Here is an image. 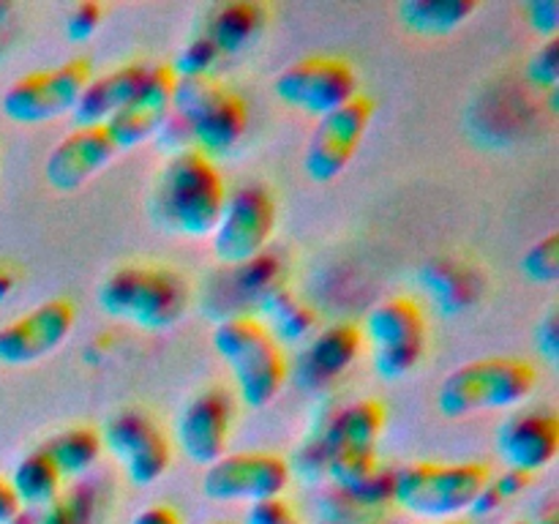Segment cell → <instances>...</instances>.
Segmentation results:
<instances>
[{
  "label": "cell",
  "mask_w": 559,
  "mask_h": 524,
  "mask_svg": "<svg viewBox=\"0 0 559 524\" xmlns=\"http://www.w3.org/2000/svg\"><path fill=\"white\" fill-rule=\"evenodd\" d=\"M533 366L516 358H484L453 369L437 391V407L445 418H467L484 409H513L535 391Z\"/></svg>",
  "instance_id": "cell-7"
},
{
  "label": "cell",
  "mask_w": 559,
  "mask_h": 524,
  "mask_svg": "<svg viewBox=\"0 0 559 524\" xmlns=\"http://www.w3.org/2000/svg\"><path fill=\"white\" fill-rule=\"evenodd\" d=\"M41 448L49 456V462L58 467V473L66 478H80L85 475L93 464L102 456V437L98 431L87 429V426H71V429L58 431L49 437Z\"/></svg>",
  "instance_id": "cell-24"
},
{
  "label": "cell",
  "mask_w": 559,
  "mask_h": 524,
  "mask_svg": "<svg viewBox=\"0 0 559 524\" xmlns=\"http://www.w3.org/2000/svg\"><path fill=\"white\" fill-rule=\"evenodd\" d=\"M262 27H265V9L260 3H224L211 11L200 36H205L216 52L227 58L254 44Z\"/></svg>",
  "instance_id": "cell-22"
},
{
  "label": "cell",
  "mask_w": 559,
  "mask_h": 524,
  "mask_svg": "<svg viewBox=\"0 0 559 524\" xmlns=\"http://www.w3.org/2000/svg\"><path fill=\"white\" fill-rule=\"evenodd\" d=\"M233 426V393L224 388H207L180 409L178 424H175V442L191 464L205 469L227 453Z\"/></svg>",
  "instance_id": "cell-15"
},
{
  "label": "cell",
  "mask_w": 559,
  "mask_h": 524,
  "mask_svg": "<svg viewBox=\"0 0 559 524\" xmlns=\"http://www.w3.org/2000/svg\"><path fill=\"white\" fill-rule=\"evenodd\" d=\"M385 429V407L377 398H358L331 418L322 431L320 467L333 489L347 495H388L382 489L377 445Z\"/></svg>",
  "instance_id": "cell-2"
},
{
  "label": "cell",
  "mask_w": 559,
  "mask_h": 524,
  "mask_svg": "<svg viewBox=\"0 0 559 524\" xmlns=\"http://www.w3.org/2000/svg\"><path fill=\"white\" fill-rule=\"evenodd\" d=\"M147 69L145 63H129L120 69L107 71L102 76H91V82L82 91L80 102L74 107V123L76 126H107L145 82Z\"/></svg>",
  "instance_id": "cell-21"
},
{
  "label": "cell",
  "mask_w": 559,
  "mask_h": 524,
  "mask_svg": "<svg viewBox=\"0 0 559 524\" xmlns=\"http://www.w3.org/2000/svg\"><path fill=\"white\" fill-rule=\"evenodd\" d=\"M273 93L278 102L311 115L314 120L336 112L360 96L353 66L336 58H309L287 66L273 80Z\"/></svg>",
  "instance_id": "cell-13"
},
{
  "label": "cell",
  "mask_w": 559,
  "mask_h": 524,
  "mask_svg": "<svg viewBox=\"0 0 559 524\" xmlns=\"http://www.w3.org/2000/svg\"><path fill=\"white\" fill-rule=\"evenodd\" d=\"M173 118L189 134V145L216 162L243 140L249 109L238 93L213 76H175Z\"/></svg>",
  "instance_id": "cell-5"
},
{
  "label": "cell",
  "mask_w": 559,
  "mask_h": 524,
  "mask_svg": "<svg viewBox=\"0 0 559 524\" xmlns=\"http://www.w3.org/2000/svg\"><path fill=\"white\" fill-rule=\"evenodd\" d=\"M243 524H300V519L284 497H276V500L254 502L246 508Z\"/></svg>",
  "instance_id": "cell-31"
},
{
  "label": "cell",
  "mask_w": 559,
  "mask_h": 524,
  "mask_svg": "<svg viewBox=\"0 0 559 524\" xmlns=\"http://www.w3.org/2000/svg\"><path fill=\"white\" fill-rule=\"evenodd\" d=\"M524 273L538 284H555L559 278V235L551 233L533 246L522 260Z\"/></svg>",
  "instance_id": "cell-29"
},
{
  "label": "cell",
  "mask_w": 559,
  "mask_h": 524,
  "mask_svg": "<svg viewBox=\"0 0 559 524\" xmlns=\"http://www.w3.org/2000/svg\"><path fill=\"white\" fill-rule=\"evenodd\" d=\"M360 333L371 347L374 371L391 382L418 369L429 342L426 314L413 298H388L371 306Z\"/></svg>",
  "instance_id": "cell-8"
},
{
  "label": "cell",
  "mask_w": 559,
  "mask_h": 524,
  "mask_svg": "<svg viewBox=\"0 0 559 524\" xmlns=\"http://www.w3.org/2000/svg\"><path fill=\"white\" fill-rule=\"evenodd\" d=\"M104 314L142 331H167L189 309V284L180 273L158 265H123L109 273L96 293Z\"/></svg>",
  "instance_id": "cell-3"
},
{
  "label": "cell",
  "mask_w": 559,
  "mask_h": 524,
  "mask_svg": "<svg viewBox=\"0 0 559 524\" xmlns=\"http://www.w3.org/2000/svg\"><path fill=\"white\" fill-rule=\"evenodd\" d=\"M22 513L20 500H16L14 489H11L9 478L0 475V524H11Z\"/></svg>",
  "instance_id": "cell-36"
},
{
  "label": "cell",
  "mask_w": 559,
  "mask_h": 524,
  "mask_svg": "<svg viewBox=\"0 0 559 524\" xmlns=\"http://www.w3.org/2000/svg\"><path fill=\"white\" fill-rule=\"evenodd\" d=\"M435 524H462L459 519H451V522H435Z\"/></svg>",
  "instance_id": "cell-38"
},
{
  "label": "cell",
  "mask_w": 559,
  "mask_h": 524,
  "mask_svg": "<svg viewBox=\"0 0 559 524\" xmlns=\"http://www.w3.org/2000/svg\"><path fill=\"white\" fill-rule=\"evenodd\" d=\"M530 524H559V516H557V505L549 500V505L540 508L538 513H535V519Z\"/></svg>",
  "instance_id": "cell-37"
},
{
  "label": "cell",
  "mask_w": 559,
  "mask_h": 524,
  "mask_svg": "<svg viewBox=\"0 0 559 524\" xmlns=\"http://www.w3.org/2000/svg\"><path fill=\"white\" fill-rule=\"evenodd\" d=\"M11 489H14L16 500H20L22 511H47L63 489V475L58 473L47 453L41 448L25 453L20 462L14 464V473L9 478Z\"/></svg>",
  "instance_id": "cell-23"
},
{
  "label": "cell",
  "mask_w": 559,
  "mask_h": 524,
  "mask_svg": "<svg viewBox=\"0 0 559 524\" xmlns=\"http://www.w3.org/2000/svg\"><path fill=\"white\" fill-rule=\"evenodd\" d=\"M508 524H530V522H508Z\"/></svg>",
  "instance_id": "cell-40"
},
{
  "label": "cell",
  "mask_w": 559,
  "mask_h": 524,
  "mask_svg": "<svg viewBox=\"0 0 559 524\" xmlns=\"http://www.w3.org/2000/svg\"><path fill=\"white\" fill-rule=\"evenodd\" d=\"M530 80L535 85L546 87V91H555L559 82V38H546L544 47L533 55L527 69Z\"/></svg>",
  "instance_id": "cell-30"
},
{
  "label": "cell",
  "mask_w": 559,
  "mask_h": 524,
  "mask_svg": "<svg viewBox=\"0 0 559 524\" xmlns=\"http://www.w3.org/2000/svg\"><path fill=\"white\" fill-rule=\"evenodd\" d=\"M530 22H533L535 31L546 33L549 38L557 36L559 27V3L557 0H538V3H530Z\"/></svg>",
  "instance_id": "cell-33"
},
{
  "label": "cell",
  "mask_w": 559,
  "mask_h": 524,
  "mask_svg": "<svg viewBox=\"0 0 559 524\" xmlns=\"http://www.w3.org/2000/svg\"><path fill=\"white\" fill-rule=\"evenodd\" d=\"M559 451V420L551 409H516L497 429V453L508 469L535 475Z\"/></svg>",
  "instance_id": "cell-17"
},
{
  "label": "cell",
  "mask_w": 559,
  "mask_h": 524,
  "mask_svg": "<svg viewBox=\"0 0 559 524\" xmlns=\"http://www.w3.org/2000/svg\"><path fill=\"white\" fill-rule=\"evenodd\" d=\"M74 327V306L63 298L38 303L0 327V364L31 366L52 355Z\"/></svg>",
  "instance_id": "cell-16"
},
{
  "label": "cell",
  "mask_w": 559,
  "mask_h": 524,
  "mask_svg": "<svg viewBox=\"0 0 559 524\" xmlns=\"http://www.w3.org/2000/svg\"><path fill=\"white\" fill-rule=\"evenodd\" d=\"M262 309L271 317V325H265L267 331L276 336V342H300V338L311 336L317 325L314 311L306 303H300L295 295H289L287 289L273 287L267 289V295L262 298Z\"/></svg>",
  "instance_id": "cell-26"
},
{
  "label": "cell",
  "mask_w": 559,
  "mask_h": 524,
  "mask_svg": "<svg viewBox=\"0 0 559 524\" xmlns=\"http://www.w3.org/2000/svg\"><path fill=\"white\" fill-rule=\"evenodd\" d=\"M87 82H91L87 60H69L63 66L16 80L3 93L0 107L5 118L14 123H47V120L74 112Z\"/></svg>",
  "instance_id": "cell-11"
},
{
  "label": "cell",
  "mask_w": 559,
  "mask_h": 524,
  "mask_svg": "<svg viewBox=\"0 0 559 524\" xmlns=\"http://www.w3.org/2000/svg\"><path fill=\"white\" fill-rule=\"evenodd\" d=\"M293 469L287 458L267 451L224 453L218 462L205 467L202 495L213 502H265L284 497Z\"/></svg>",
  "instance_id": "cell-10"
},
{
  "label": "cell",
  "mask_w": 559,
  "mask_h": 524,
  "mask_svg": "<svg viewBox=\"0 0 559 524\" xmlns=\"http://www.w3.org/2000/svg\"><path fill=\"white\" fill-rule=\"evenodd\" d=\"M489 478V469L475 462H415L391 475V505L409 516L451 522L475 505Z\"/></svg>",
  "instance_id": "cell-6"
},
{
  "label": "cell",
  "mask_w": 559,
  "mask_h": 524,
  "mask_svg": "<svg viewBox=\"0 0 559 524\" xmlns=\"http://www.w3.org/2000/svg\"><path fill=\"white\" fill-rule=\"evenodd\" d=\"M527 486H530V475L506 469L500 478H495V480L489 478V484L480 489L478 500H475V505L469 508V511H473L475 516H489V513H497L508 500H513V497L522 495Z\"/></svg>",
  "instance_id": "cell-27"
},
{
  "label": "cell",
  "mask_w": 559,
  "mask_h": 524,
  "mask_svg": "<svg viewBox=\"0 0 559 524\" xmlns=\"http://www.w3.org/2000/svg\"><path fill=\"white\" fill-rule=\"evenodd\" d=\"M227 189L216 162L194 147L173 153L158 169L147 211L164 233L183 238H211L222 216Z\"/></svg>",
  "instance_id": "cell-1"
},
{
  "label": "cell",
  "mask_w": 559,
  "mask_h": 524,
  "mask_svg": "<svg viewBox=\"0 0 559 524\" xmlns=\"http://www.w3.org/2000/svg\"><path fill=\"white\" fill-rule=\"evenodd\" d=\"M98 437H102V448L112 453L115 462L123 467L134 486H153L167 475L173 448L162 426L145 409L126 407L109 415Z\"/></svg>",
  "instance_id": "cell-12"
},
{
  "label": "cell",
  "mask_w": 559,
  "mask_h": 524,
  "mask_svg": "<svg viewBox=\"0 0 559 524\" xmlns=\"http://www.w3.org/2000/svg\"><path fill=\"white\" fill-rule=\"evenodd\" d=\"M478 11L475 0H407L399 5V16L409 31L420 36H445L462 27Z\"/></svg>",
  "instance_id": "cell-25"
},
{
  "label": "cell",
  "mask_w": 559,
  "mask_h": 524,
  "mask_svg": "<svg viewBox=\"0 0 559 524\" xmlns=\"http://www.w3.org/2000/svg\"><path fill=\"white\" fill-rule=\"evenodd\" d=\"M213 349L227 364L240 402L262 409L287 382V358L265 322L254 317H227L213 327Z\"/></svg>",
  "instance_id": "cell-4"
},
{
  "label": "cell",
  "mask_w": 559,
  "mask_h": 524,
  "mask_svg": "<svg viewBox=\"0 0 559 524\" xmlns=\"http://www.w3.org/2000/svg\"><path fill=\"white\" fill-rule=\"evenodd\" d=\"M371 118H374V102L366 96H355L342 109L317 120L309 145H306V175L314 183L336 180L358 153Z\"/></svg>",
  "instance_id": "cell-14"
},
{
  "label": "cell",
  "mask_w": 559,
  "mask_h": 524,
  "mask_svg": "<svg viewBox=\"0 0 559 524\" xmlns=\"http://www.w3.org/2000/svg\"><path fill=\"white\" fill-rule=\"evenodd\" d=\"M218 60H222V55L216 52V47H213L205 36L197 33V36L180 49L178 60H175V66H169V69H173L175 76H211L213 66H216Z\"/></svg>",
  "instance_id": "cell-28"
},
{
  "label": "cell",
  "mask_w": 559,
  "mask_h": 524,
  "mask_svg": "<svg viewBox=\"0 0 559 524\" xmlns=\"http://www.w3.org/2000/svg\"><path fill=\"white\" fill-rule=\"evenodd\" d=\"M535 342L538 349L546 355L549 364H557L559 358V338H557V311H549L544 320L538 322V331H535Z\"/></svg>",
  "instance_id": "cell-34"
},
{
  "label": "cell",
  "mask_w": 559,
  "mask_h": 524,
  "mask_svg": "<svg viewBox=\"0 0 559 524\" xmlns=\"http://www.w3.org/2000/svg\"><path fill=\"white\" fill-rule=\"evenodd\" d=\"M173 87L175 74L169 66H151L147 69V76L136 96L107 123V131L120 151H131L142 142L156 140L158 131L167 123L169 112H173Z\"/></svg>",
  "instance_id": "cell-18"
},
{
  "label": "cell",
  "mask_w": 559,
  "mask_h": 524,
  "mask_svg": "<svg viewBox=\"0 0 559 524\" xmlns=\"http://www.w3.org/2000/svg\"><path fill=\"white\" fill-rule=\"evenodd\" d=\"M104 11L98 3H80L74 5V11L66 20V33H69L71 41H87L91 36H96V31L102 27Z\"/></svg>",
  "instance_id": "cell-32"
},
{
  "label": "cell",
  "mask_w": 559,
  "mask_h": 524,
  "mask_svg": "<svg viewBox=\"0 0 559 524\" xmlns=\"http://www.w3.org/2000/svg\"><path fill=\"white\" fill-rule=\"evenodd\" d=\"M360 349H364V333L353 322H338L314 333L300 358V382L306 388H325L358 360Z\"/></svg>",
  "instance_id": "cell-20"
},
{
  "label": "cell",
  "mask_w": 559,
  "mask_h": 524,
  "mask_svg": "<svg viewBox=\"0 0 559 524\" xmlns=\"http://www.w3.org/2000/svg\"><path fill=\"white\" fill-rule=\"evenodd\" d=\"M120 153L107 126H76L47 156V183L58 191H76L102 172Z\"/></svg>",
  "instance_id": "cell-19"
},
{
  "label": "cell",
  "mask_w": 559,
  "mask_h": 524,
  "mask_svg": "<svg viewBox=\"0 0 559 524\" xmlns=\"http://www.w3.org/2000/svg\"><path fill=\"white\" fill-rule=\"evenodd\" d=\"M276 200L262 183H246L227 194L211 233L213 254L224 265H249L271 243L276 233Z\"/></svg>",
  "instance_id": "cell-9"
},
{
  "label": "cell",
  "mask_w": 559,
  "mask_h": 524,
  "mask_svg": "<svg viewBox=\"0 0 559 524\" xmlns=\"http://www.w3.org/2000/svg\"><path fill=\"white\" fill-rule=\"evenodd\" d=\"M131 524H183L178 513L167 505H147L131 519Z\"/></svg>",
  "instance_id": "cell-35"
},
{
  "label": "cell",
  "mask_w": 559,
  "mask_h": 524,
  "mask_svg": "<svg viewBox=\"0 0 559 524\" xmlns=\"http://www.w3.org/2000/svg\"><path fill=\"white\" fill-rule=\"evenodd\" d=\"M207 524H229V522H207Z\"/></svg>",
  "instance_id": "cell-39"
}]
</instances>
